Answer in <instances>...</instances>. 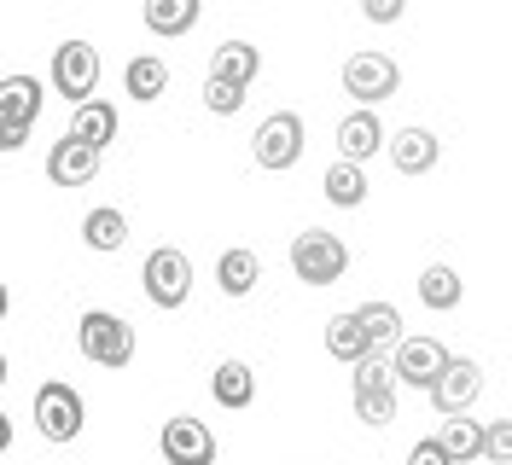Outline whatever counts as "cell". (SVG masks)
<instances>
[{"label": "cell", "instance_id": "obj_1", "mask_svg": "<svg viewBox=\"0 0 512 465\" xmlns=\"http://www.w3.org/2000/svg\"><path fill=\"white\" fill-rule=\"evenodd\" d=\"M76 349H82V361L117 372V367L134 361V326H128L123 314H111V309H88L82 326H76Z\"/></svg>", "mask_w": 512, "mask_h": 465}, {"label": "cell", "instance_id": "obj_2", "mask_svg": "<svg viewBox=\"0 0 512 465\" xmlns=\"http://www.w3.org/2000/svg\"><path fill=\"white\" fill-rule=\"evenodd\" d=\"M291 274L303 285H338L350 274V245L338 233H326V227H303L291 239Z\"/></svg>", "mask_w": 512, "mask_h": 465}, {"label": "cell", "instance_id": "obj_3", "mask_svg": "<svg viewBox=\"0 0 512 465\" xmlns=\"http://www.w3.org/2000/svg\"><path fill=\"white\" fill-rule=\"evenodd\" d=\"M303 146L309 140H303V117L297 111H268L251 134V157H256V169H268V175L297 169L303 163Z\"/></svg>", "mask_w": 512, "mask_h": 465}, {"label": "cell", "instance_id": "obj_4", "mask_svg": "<svg viewBox=\"0 0 512 465\" xmlns=\"http://www.w3.org/2000/svg\"><path fill=\"white\" fill-rule=\"evenodd\" d=\"M140 285H146V297H152L158 309H181V303L192 297V262H187V250L158 245L146 262H140Z\"/></svg>", "mask_w": 512, "mask_h": 465}, {"label": "cell", "instance_id": "obj_5", "mask_svg": "<svg viewBox=\"0 0 512 465\" xmlns=\"http://www.w3.org/2000/svg\"><path fill=\"white\" fill-rule=\"evenodd\" d=\"M396 88H402V64L390 53H350L344 59V93L355 105H384Z\"/></svg>", "mask_w": 512, "mask_h": 465}, {"label": "cell", "instance_id": "obj_6", "mask_svg": "<svg viewBox=\"0 0 512 465\" xmlns=\"http://www.w3.org/2000/svg\"><path fill=\"white\" fill-rule=\"evenodd\" d=\"M53 93H64L70 105H88L99 93V47L94 41H64L53 53Z\"/></svg>", "mask_w": 512, "mask_h": 465}, {"label": "cell", "instance_id": "obj_7", "mask_svg": "<svg viewBox=\"0 0 512 465\" xmlns=\"http://www.w3.org/2000/svg\"><path fill=\"white\" fill-rule=\"evenodd\" d=\"M82 419H88V413H82V396H76L70 384L53 378V384L35 390V431L47 436V442H76V436H82Z\"/></svg>", "mask_w": 512, "mask_h": 465}, {"label": "cell", "instance_id": "obj_8", "mask_svg": "<svg viewBox=\"0 0 512 465\" xmlns=\"http://www.w3.org/2000/svg\"><path fill=\"white\" fill-rule=\"evenodd\" d=\"M163 465H216V436L204 419H192V413H175V419H163Z\"/></svg>", "mask_w": 512, "mask_h": 465}, {"label": "cell", "instance_id": "obj_9", "mask_svg": "<svg viewBox=\"0 0 512 465\" xmlns=\"http://www.w3.org/2000/svg\"><path fill=\"white\" fill-rule=\"evenodd\" d=\"M390 361H396V384H414V390H437V378L448 372V361H454V355H448V349H443L437 338H402Z\"/></svg>", "mask_w": 512, "mask_h": 465}, {"label": "cell", "instance_id": "obj_10", "mask_svg": "<svg viewBox=\"0 0 512 465\" xmlns=\"http://www.w3.org/2000/svg\"><path fill=\"white\" fill-rule=\"evenodd\" d=\"M379 146H390V134H384V123H379V111H373V105H355L350 117L338 123V157L367 163V157H379Z\"/></svg>", "mask_w": 512, "mask_h": 465}, {"label": "cell", "instance_id": "obj_11", "mask_svg": "<svg viewBox=\"0 0 512 465\" xmlns=\"http://www.w3.org/2000/svg\"><path fill=\"white\" fill-rule=\"evenodd\" d=\"M94 175H99V146L76 140V134H64L59 146L47 152V181L53 186H88Z\"/></svg>", "mask_w": 512, "mask_h": 465}, {"label": "cell", "instance_id": "obj_12", "mask_svg": "<svg viewBox=\"0 0 512 465\" xmlns=\"http://www.w3.org/2000/svg\"><path fill=\"white\" fill-rule=\"evenodd\" d=\"M390 163H396V175H425V169H437V157H443V140L431 134V128H396L390 134Z\"/></svg>", "mask_w": 512, "mask_h": 465}, {"label": "cell", "instance_id": "obj_13", "mask_svg": "<svg viewBox=\"0 0 512 465\" xmlns=\"http://www.w3.org/2000/svg\"><path fill=\"white\" fill-rule=\"evenodd\" d=\"M478 396H483V367L478 361H448V372L437 378V390H431V402L443 407L448 419H454V413H472Z\"/></svg>", "mask_w": 512, "mask_h": 465}, {"label": "cell", "instance_id": "obj_14", "mask_svg": "<svg viewBox=\"0 0 512 465\" xmlns=\"http://www.w3.org/2000/svg\"><path fill=\"white\" fill-rule=\"evenodd\" d=\"M140 18H146V30H152V35L175 41V35H192V30H198V18H204V0H146V6H140Z\"/></svg>", "mask_w": 512, "mask_h": 465}, {"label": "cell", "instance_id": "obj_15", "mask_svg": "<svg viewBox=\"0 0 512 465\" xmlns=\"http://www.w3.org/2000/svg\"><path fill=\"white\" fill-rule=\"evenodd\" d=\"M256 70H262V47H251V41H222L216 47V59H210V76H222V82H233V88H251Z\"/></svg>", "mask_w": 512, "mask_h": 465}, {"label": "cell", "instance_id": "obj_16", "mask_svg": "<svg viewBox=\"0 0 512 465\" xmlns=\"http://www.w3.org/2000/svg\"><path fill=\"white\" fill-rule=\"evenodd\" d=\"M41 105H47V93H41L35 76H6V82H0V123L30 128L35 117H41Z\"/></svg>", "mask_w": 512, "mask_h": 465}, {"label": "cell", "instance_id": "obj_17", "mask_svg": "<svg viewBox=\"0 0 512 465\" xmlns=\"http://www.w3.org/2000/svg\"><path fill=\"white\" fill-rule=\"evenodd\" d=\"M320 192H326V204H338V210H361V204H367V175H361V163H350V157L326 163Z\"/></svg>", "mask_w": 512, "mask_h": 465}, {"label": "cell", "instance_id": "obj_18", "mask_svg": "<svg viewBox=\"0 0 512 465\" xmlns=\"http://www.w3.org/2000/svg\"><path fill=\"white\" fill-rule=\"evenodd\" d=\"M123 88H128V99H134V105H158L163 93H169V64H163L158 53H140V59H128Z\"/></svg>", "mask_w": 512, "mask_h": 465}, {"label": "cell", "instance_id": "obj_19", "mask_svg": "<svg viewBox=\"0 0 512 465\" xmlns=\"http://www.w3.org/2000/svg\"><path fill=\"white\" fill-rule=\"evenodd\" d=\"M117 105H111V99H88V105H76V111H70V134H76V140H88V146H99V152H105V146H111V140H117Z\"/></svg>", "mask_w": 512, "mask_h": 465}, {"label": "cell", "instance_id": "obj_20", "mask_svg": "<svg viewBox=\"0 0 512 465\" xmlns=\"http://www.w3.org/2000/svg\"><path fill=\"white\" fill-rule=\"evenodd\" d=\"M210 396H216V407H227V413H245V407L256 402V372L245 367V361H222L216 378H210Z\"/></svg>", "mask_w": 512, "mask_h": 465}, {"label": "cell", "instance_id": "obj_21", "mask_svg": "<svg viewBox=\"0 0 512 465\" xmlns=\"http://www.w3.org/2000/svg\"><path fill=\"white\" fill-rule=\"evenodd\" d=\"M216 285H222L227 297H251L256 285H262V256L256 250H222V262H216Z\"/></svg>", "mask_w": 512, "mask_h": 465}, {"label": "cell", "instance_id": "obj_22", "mask_svg": "<svg viewBox=\"0 0 512 465\" xmlns=\"http://www.w3.org/2000/svg\"><path fill=\"white\" fill-rule=\"evenodd\" d=\"M326 355H332V361H350V367L361 355H373V338H367V326L355 320V309L326 320Z\"/></svg>", "mask_w": 512, "mask_h": 465}, {"label": "cell", "instance_id": "obj_23", "mask_svg": "<svg viewBox=\"0 0 512 465\" xmlns=\"http://www.w3.org/2000/svg\"><path fill=\"white\" fill-rule=\"evenodd\" d=\"M460 297H466V279L454 274L448 262H431V268L419 274V303H425V309L448 314V309H460Z\"/></svg>", "mask_w": 512, "mask_h": 465}, {"label": "cell", "instance_id": "obj_24", "mask_svg": "<svg viewBox=\"0 0 512 465\" xmlns=\"http://www.w3.org/2000/svg\"><path fill=\"white\" fill-rule=\"evenodd\" d=\"M82 239H88V250H123L128 245V216L123 210H111V204H99V210H88L82 216Z\"/></svg>", "mask_w": 512, "mask_h": 465}, {"label": "cell", "instance_id": "obj_25", "mask_svg": "<svg viewBox=\"0 0 512 465\" xmlns=\"http://www.w3.org/2000/svg\"><path fill=\"white\" fill-rule=\"evenodd\" d=\"M355 320L367 326L373 349H396V343L408 338V332H402V309H396V303H361V309H355Z\"/></svg>", "mask_w": 512, "mask_h": 465}, {"label": "cell", "instance_id": "obj_26", "mask_svg": "<svg viewBox=\"0 0 512 465\" xmlns=\"http://www.w3.org/2000/svg\"><path fill=\"white\" fill-rule=\"evenodd\" d=\"M483 431H489V425H478V419H460V413L448 419V425H443V448L454 454V465L483 460Z\"/></svg>", "mask_w": 512, "mask_h": 465}, {"label": "cell", "instance_id": "obj_27", "mask_svg": "<svg viewBox=\"0 0 512 465\" xmlns=\"http://www.w3.org/2000/svg\"><path fill=\"white\" fill-rule=\"evenodd\" d=\"M355 419L373 425V431L396 425V384H384V390H355Z\"/></svg>", "mask_w": 512, "mask_h": 465}, {"label": "cell", "instance_id": "obj_28", "mask_svg": "<svg viewBox=\"0 0 512 465\" xmlns=\"http://www.w3.org/2000/svg\"><path fill=\"white\" fill-rule=\"evenodd\" d=\"M245 99H251V88H233L222 76H204V111H210V117H239Z\"/></svg>", "mask_w": 512, "mask_h": 465}, {"label": "cell", "instance_id": "obj_29", "mask_svg": "<svg viewBox=\"0 0 512 465\" xmlns=\"http://www.w3.org/2000/svg\"><path fill=\"white\" fill-rule=\"evenodd\" d=\"M483 460L489 465H512V419H495L483 431Z\"/></svg>", "mask_w": 512, "mask_h": 465}, {"label": "cell", "instance_id": "obj_30", "mask_svg": "<svg viewBox=\"0 0 512 465\" xmlns=\"http://www.w3.org/2000/svg\"><path fill=\"white\" fill-rule=\"evenodd\" d=\"M408 465H454V454L443 448V436H425V442L408 448Z\"/></svg>", "mask_w": 512, "mask_h": 465}, {"label": "cell", "instance_id": "obj_31", "mask_svg": "<svg viewBox=\"0 0 512 465\" xmlns=\"http://www.w3.org/2000/svg\"><path fill=\"white\" fill-rule=\"evenodd\" d=\"M408 12V0H361V18L367 24H396Z\"/></svg>", "mask_w": 512, "mask_h": 465}, {"label": "cell", "instance_id": "obj_32", "mask_svg": "<svg viewBox=\"0 0 512 465\" xmlns=\"http://www.w3.org/2000/svg\"><path fill=\"white\" fill-rule=\"evenodd\" d=\"M0 146H6V152H24V146H30V128L24 123H0Z\"/></svg>", "mask_w": 512, "mask_h": 465}]
</instances>
